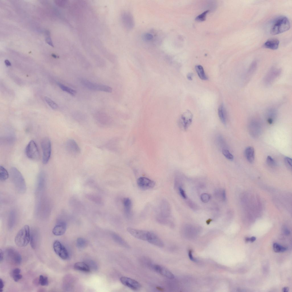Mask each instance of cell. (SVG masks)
I'll return each mask as SVG.
<instances>
[{
    "instance_id": "obj_51",
    "label": "cell",
    "mask_w": 292,
    "mask_h": 292,
    "mask_svg": "<svg viewBox=\"0 0 292 292\" xmlns=\"http://www.w3.org/2000/svg\"><path fill=\"white\" fill-rule=\"evenodd\" d=\"M5 65L7 66H11V65L10 62L8 60H5Z\"/></svg>"
},
{
    "instance_id": "obj_8",
    "label": "cell",
    "mask_w": 292,
    "mask_h": 292,
    "mask_svg": "<svg viewBox=\"0 0 292 292\" xmlns=\"http://www.w3.org/2000/svg\"><path fill=\"white\" fill-rule=\"evenodd\" d=\"M170 208L169 205L165 201H162L159 208V215L158 220L162 223H165L167 219L169 216Z\"/></svg>"
},
{
    "instance_id": "obj_46",
    "label": "cell",
    "mask_w": 292,
    "mask_h": 292,
    "mask_svg": "<svg viewBox=\"0 0 292 292\" xmlns=\"http://www.w3.org/2000/svg\"><path fill=\"white\" fill-rule=\"evenodd\" d=\"M4 286V283L3 280L0 279V291L2 292L3 291V288Z\"/></svg>"
},
{
    "instance_id": "obj_56",
    "label": "cell",
    "mask_w": 292,
    "mask_h": 292,
    "mask_svg": "<svg viewBox=\"0 0 292 292\" xmlns=\"http://www.w3.org/2000/svg\"><path fill=\"white\" fill-rule=\"evenodd\" d=\"M52 56L54 58H56L57 57L54 54H52Z\"/></svg>"
},
{
    "instance_id": "obj_48",
    "label": "cell",
    "mask_w": 292,
    "mask_h": 292,
    "mask_svg": "<svg viewBox=\"0 0 292 292\" xmlns=\"http://www.w3.org/2000/svg\"><path fill=\"white\" fill-rule=\"evenodd\" d=\"M4 258V253L3 251L0 249V262H1L3 260Z\"/></svg>"
},
{
    "instance_id": "obj_15",
    "label": "cell",
    "mask_w": 292,
    "mask_h": 292,
    "mask_svg": "<svg viewBox=\"0 0 292 292\" xmlns=\"http://www.w3.org/2000/svg\"><path fill=\"white\" fill-rule=\"evenodd\" d=\"M122 23L124 27L128 29H131L134 27V22L132 15L129 12H125L121 16Z\"/></svg>"
},
{
    "instance_id": "obj_41",
    "label": "cell",
    "mask_w": 292,
    "mask_h": 292,
    "mask_svg": "<svg viewBox=\"0 0 292 292\" xmlns=\"http://www.w3.org/2000/svg\"><path fill=\"white\" fill-rule=\"evenodd\" d=\"M143 38L146 41H150L153 38V36L150 33H147L143 35Z\"/></svg>"
},
{
    "instance_id": "obj_1",
    "label": "cell",
    "mask_w": 292,
    "mask_h": 292,
    "mask_svg": "<svg viewBox=\"0 0 292 292\" xmlns=\"http://www.w3.org/2000/svg\"><path fill=\"white\" fill-rule=\"evenodd\" d=\"M290 23L288 19L283 16L277 18L274 21L271 27L270 32L275 35L285 32L290 28Z\"/></svg>"
},
{
    "instance_id": "obj_30",
    "label": "cell",
    "mask_w": 292,
    "mask_h": 292,
    "mask_svg": "<svg viewBox=\"0 0 292 292\" xmlns=\"http://www.w3.org/2000/svg\"><path fill=\"white\" fill-rule=\"evenodd\" d=\"M15 214L14 212L12 211L10 214L8 220V227L9 229L13 226L15 221Z\"/></svg>"
},
{
    "instance_id": "obj_14",
    "label": "cell",
    "mask_w": 292,
    "mask_h": 292,
    "mask_svg": "<svg viewBox=\"0 0 292 292\" xmlns=\"http://www.w3.org/2000/svg\"><path fill=\"white\" fill-rule=\"evenodd\" d=\"M146 241L158 247H162L164 244L161 239L155 234L149 231L147 232Z\"/></svg>"
},
{
    "instance_id": "obj_52",
    "label": "cell",
    "mask_w": 292,
    "mask_h": 292,
    "mask_svg": "<svg viewBox=\"0 0 292 292\" xmlns=\"http://www.w3.org/2000/svg\"><path fill=\"white\" fill-rule=\"evenodd\" d=\"M250 241L251 242H254L256 240V238L254 236H252L249 238Z\"/></svg>"
},
{
    "instance_id": "obj_50",
    "label": "cell",
    "mask_w": 292,
    "mask_h": 292,
    "mask_svg": "<svg viewBox=\"0 0 292 292\" xmlns=\"http://www.w3.org/2000/svg\"><path fill=\"white\" fill-rule=\"evenodd\" d=\"M193 74L192 73H188L187 76V78L189 80H192Z\"/></svg>"
},
{
    "instance_id": "obj_16",
    "label": "cell",
    "mask_w": 292,
    "mask_h": 292,
    "mask_svg": "<svg viewBox=\"0 0 292 292\" xmlns=\"http://www.w3.org/2000/svg\"><path fill=\"white\" fill-rule=\"evenodd\" d=\"M127 232L133 236L138 239L146 241L147 231L134 229L130 227L127 228Z\"/></svg>"
},
{
    "instance_id": "obj_45",
    "label": "cell",
    "mask_w": 292,
    "mask_h": 292,
    "mask_svg": "<svg viewBox=\"0 0 292 292\" xmlns=\"http://www.w3.org/2000/svg\"><path fill=\"white\" fill-rule=\"evenodd\" d=\"M21 270L19 268H16L13 269L11 273V276L20 273Z\"/></svg>"
},
{
    "instance_id": "obj_19",
    "label": "cell",
    "mask_w": 292,
    "mask_h": 292,
    "mask_svg": "<svg viewBox=\"0 0 292 292\" xmlns=\"http://www.w3.org/2000/svg\"><path fill=\"white\" fill-rule=\"evenodd\" d=\"M66 147L67 150L71 153L78 154L80 153V149L76 141L74 139H70L66 143Z\"/></svg>"
},
{
    "instance_id": "obj_23",
    "label": "cell",
    "mask_w": 292,
    "mask_h": 292,
    "mask_svg": "<svg viewBox=\"0 0 292 292\" xmlns=\"http://www.w3.org/2000/svg\"><path fill=\"white\" fill-rule=\"evenodd\" d=\"M257 62L256 61L253 62L251 64L247 71L244 77L246 82H248L252 76L256 69Z\"/></svg>"
},
{
    "instance_id": "obj_3",
    "label": "cell",
    "mask_w": 292,
    "mask_h": 292,
    "mask_svg": "<svg viewBox=\"0 0 292 292\" xmlns=\"http://www.w3.org/2000/svg\"><path fill=\"white\" fill-rule=\"evenodd\" d=\"M30 231L29 226L25 225L18 232L15 239L16 244L19 247L26 246L30 240Z\"/></svg>"
},
{
    "instance_id": "obj_10",
    "label": "cell",
    "mask_w": 292,
    "mask_h": 292,
    "mask_svg": "<svg viewBox=\"0 0 292 292\" xmlns=\"http://www.w3.org/2000/svg\"><path fill=\"white\" fill-rule=\"evenodd\" d=\"M120 280L121 283L131 289L137 291L141 287V284L138 281L126 277H122Z\"/></svg>"
},
{
    "instance_id": "obj_33",
    "label": "cell",
    "mask_w": 292,
    "mask_h": 292,
    "mask_svg": "<svg viewBox=\"0 0 292 292\" xmlns=\"http://www.w3.org/2000/svg\"><path fill=\"white\" fill-rule=\"evenodd\" d=\"M38 283L42 286H47L48 285V281L47 277L40 275L38 279Z\"/></svg>"
},
{
    "instance_id": "obj_9",
    "label": "cell",
    "mask_w": 292,
    "mask_h": 292,
    "mask_svg": "<svg viewBox=\"0 0 292 292\" xmlns=\"http://www.w3.org/2000/svg\"><path fill=\"white\" fill-rule=\"evenodd\" d=\"M54 250L59 256L63 259H66L68 257V252L65 247L58 240L55 241L53 245Z\"/></svg>"
},
{
    "instance_id": "obj_26",
    "label": "cell",
    "mask_w": 292,
    "mask_h": 292,
    "mask_svg": "<svg viewBox=\"0 0 292 292\" xmlns=\"http://www.w3.org/2000/svg\"><path fill=\"white\" fill-rule=\"evenodd\" d=\"M226 110L224 105L221 104L218 110V113L219 118L221 122L224 124L226 123L227 116Z\"/></svg>"
},
{
    "instance_id": "obj_53",
    "label": "cell",
    "mask_w": 292,
    "mask_h": 292,
    "mask_svg": "<svg viewBox=\"0 0 292 292\" xmlns=\"http://www.w3.org/2000/svg\"><path fill=\"white\" fill-rule=\"evenodd\" d=\"M289 289L288 287H285L283 288L282 289V291L284 292H287L288 291Z\"/></svg>"
},
{
    "instance_id": "obj_17",
    "label": "cell",
    "mask_w": 292,
    "mask_h": 292,
    "mask_svg": "<svg viewBox=\"0 0 292 292\" xmlns=\"http://www.w3.org/2000/svg\"><path fill=\"white\" fill-rule=\"evenodd\" d=\"M152 267L155 271L164 277L170 279L174 278L173 274L170 271L161 265L155 264Z\"/></svg>"
},
{
    "instance_id": "obj_21",
    "label": "cell",
    "mask_w": 292,
    "mask_h": 292,
    "mask_svg": "<svg viewBox=\"0 0 292 292\" xmlns=\"http://www.w3.org/2000/svg\"><path fill=\"white\" fill-rule=\"evenodd\" d=\"M245 156L247 161L250 163L254 162L255 159V150L253 147L249 146L244 150Z\"/></svg>"
},
{
    "instance_id": "obj_7",
    "label": "cell",
    "mask_w": 292,
    "mask_h": 292,
    "mask_svg": "<svg viewBox=\"0 0 292 292\" xmlns=\"http://www.w3.org/2000/svg\"><path fill=\"white\" fill-rule=\"evenodd\" d=\"M281 72L280 69L273 67L268 72L263 79V82L266 86L271 84L280 75Z\"/></svg>"
},
{
    "instance_id": "obj_29",
    "label": "cell",
    "mask_w": 292,
    "mask_h": 292,
    "mask_svg": "<svg viewBox=\"0 0 292 292\" xmlns=\"http://www.w3.org/2000/svg\"><path fill=\"white\" fill-rule=\"evenodd\" d=\"M9 176V173L6 169L3 166H0V180L4 181L7 179Z\"/></svg>"
},
{
    "instance_id": "obj_6",
    "label": "cell",
    "mask_w": 292,
    "mask_h": 292,
    "mask_svg": "<svg viewBox=\"0 0 292 292\" xmlns=\"http://www.w3.org/2000/svg\"><path fill=\"white\" fill-rule=\"evenodd\" d=\"M7 259L12 264L18 265L20 264L22 257L20 254L14 249L9 248L6 250Z\"/></svg>"
},
{
    "instance_id": "obj_4",
    "label": "cell",
    "mask_w": 292,
    "mask_h": 292,
    "mask_svg": "<svg viewBox=\"0 0 292 292\" xmlns=\"http://www.w3.org/2000/svg\"><path fill=\"white\" fill-rule=\"evenodd\" d=\"M42 152V162L46 164L48 162L51 153V144L50 139L47 137L44 138L41 143Z\"/></svg>"
},
{
    "instance_id": "obj_22",
    "label": "cell",
    "mask_w": 292,
    "mask_h": 292,
    "mask_svg": "<svg viewBox=\"0 0 292 292\" xmlns=\"http://www.w3.org/2000/svg\"><path fill=\"white\" fill-rule=\"evenodd\" d=\"M39 236L38 232L35 231H30V242L31 247L35 249L38 245Z\"/></svg>"
},
{
    "instance_id": "obj_44",
    "label": "cell",
    "mask_w": 292,
    "mask_h": 292,
    "mask_svg": "<svg viewBox=\"0 0 292 292\" xmlns=\"http://www.w3.org/2000/svg\"><path fill=\"white\" fill-rule=\"evenodd\" d=\"M179 190L180 193L182 197L186 199V196L184 190L181 187H180L179 188Z\"/></svg>"
},
{
    "instance_id": "obj_31",
    "label": "cell",
    "mask_w": 292,
    "mask_h": 292,
    "mask_svg": "<svg viewBox=\"0 0 292 292\" xmlns=\"http://www.w3.org/2000/svg\"><path fill=\"white\" fill-rule=\"evenodd\" d=\"M58 84L60 88L63 91L67 92L72 96H74L76 94V92L74 90H73L72 89L60 83H58Z\"/></svg>"
},
{
    "instance_id": "obj_42",
    "label": "cell",
    "mask_w": 292,
    "mask_h": 292,
    "mask_svg": "<svg viewBox=\"0 0 292 292\" xmlns=\"http://www.w3.org/2000/svg\"><path fill=\"white\" fill-rule=\"evenodd\" d=\"M15 282H17L22 277V275L20 273L11 276Z\"/></svg>"
},
{
    "instance_id": "obj_39",
    "label": "cell",
    "mask_w": 292,
    "mask_h": 292,
    "mask_svg": "<svg viewBox=\"0 0 292 292\" xmlns=\"http://www.w3.org/2000/svg\"><path fill=\"white\" fill-rule=\"evenodd\" d=\"M284 161L286 166L289 168L291 169L292 159L289 157H286L284 158Z\"/></svg>"
},
{
    "instance_id": "obj_11",
    "label": "cell",
    "mask_w": 292,
    "mask_h": 292,
    "mask_svg": "<svg viewBox=\"0 0 292 292\" xmlns=\"http://www.w3.org/2000/svg\"><path fill=\"white\" fill-rule=\"evenodd\" d=\"M83 84L88 88L92 90H100L107 92H111L112 88L109 86L93 83L88 80L82 81Z\"/></svg>"
},
{
    "instance_id": "obj_28",
    "label": "cell",
    "mask_w": 292,
    "mask_h": 292,
    "mask_svg": "<svg viewBox=\"0 0 292 292\" xmlns=\"http://www.w3.org/2000/svg\"><path fill=\"white\" fill-rule=\"evenodd\" d=\"M195 70L199 77L203 80H206L208 77L206 76L203 67L201 65H198L195 67Z\"/></svg>"
},
{
    "instance_id": "obj_27",
    "label": "cell",
    "mask_w": 292,
    "mask_h": 292,
    "mask_svg": "<svg viewBox=\"0 0 292 292\" xmlns=\"http://www.w3.org/2000/svg\"><path fill=\"white\" fill-rule=\"evenodd\" d=\"M75 269L85 272H89L90 268L89 266L86 263L83 262H78L74 265Z\"/></svg>"
},
{
    "instance_id": "obj_54",
    "label": "cell",
    "mask_w": 292,
    "mask_h": 292,
    "mask_svg": "<svg viewBox=\"0 0 292 292\" xmlns=\"http://www.w3.org/2000/svg\"><path fill=\"white\" fill-rule=\"evenodd\" d=\"M285 233L287 235L289 234L290 233V231L287 229H285L284 230Z\"/></svg>"
},
{
    "instance_id": "obj_20",
    "label": "cell",
    "mask_w": 292,
    "mask_h": 292,
    "mask_svg": "<svg viewBox=\"0 0 292 292\" xmlns=\"http://www.w3.org/2000/svg\"><path fill=\"white\" fill-rule=\"evenodd\" d=\"M279 41L276 38H271L266 41L263 45L264 48L275 50L279 47Z\"/></svg>"
},
{
    "instance_id": "obj_18",
    "label": "cell",
    "mask_w": 292,
    "mask_h": 292,
    "mask_svg": "<svg viewBox=\"0 0 292 292\" xmlns=\"http://www.w3.org/2000/svg\"><path fill=\"white\" fill-rule=\"evenodd\" d=\"M66 229V222L60 220L54 226L52 232L54 235L60 236L65 233Z\"/></svg>"
},
{
    "instance_id": "obj_34",
    "label": "cell",
    "mask_w": 292,
    "mask_h": 292,
    "mask_svg": "<svg viewBox=\"0 0 292 292\" xmlns=\"http://www.w3.org/2000/svg\"><path fill=\"white\" fill-rule=\"evenodd\" d=\"M44 99L49 106L53 109H56L58 108V105L50 98L45 97Z\"/></svg>"
},
{
    "instance_id": "obj_43",
    "label": "cell",
    "mask_w": 292,
    "mask_h": 292,
    "mask_svg": "<svg viewBox=\"0 0 292 292\" xmlns=\"http://www.w3.org/2000/svg\"><path fill=\"white\" fill-rule=\"evenodd\" d=\"M47 36L46 38V41L47 43L50 46L54 47V45L51 38L49 36V35H46Z\"/></svg>"
},
{
    "instance_id": "obj_38",
    "label": "cell",
    "mask_w": 292,
    "mask_h": 292,
    "mask_svg": "<svg viewBox=\"0 0 292 292\" xmlns=\"http://www.w3.org/2000/svg\"><path fill=\"white\" fill-rule=\"evenodd\" d=\"M86 242L85 240L82 238H78L77 241V246L79 248H83L86 245Z\"/></svg>"
},
{
    "instance_id": "obj_12",
    "label": "cell",
    "mask_w": 292,
    "mask_h": 292,
    "mask_svg": "<svg viewBox=\"0 0 292 292\" xmlns=\"http://www.w3.org/2000/svg\"><path fill=\"white\" fill-rule=\"evenodd\" d=\"M193 117L192 114L188 110L186 111L181 115L180 122L185 130H186L191 124Z\"/></svg>"
},
{
    "instance_id": "obj_24",
    "label": "cell",
    "mask_w": 292,
    "mask_h": 292,
    "mask_svg": "<svg viewBox=\"0 0 292 292\" xmlns=\"http://www.w3.org/2000/svg\"><path fill=\"white\" fill-rule=\"evenodd\" d=\"M277 114V111L274 108H269L266 113L267 121L269 124H272Z\"/></svg>"
},
{
    "instance_id": "obj_37",
    "label": "cell",
    "mask_w": 292,
    "mask_h": 292,
    "mask_svg": "<svg viewBox=\"0 0 292 292\" xmlns=\"http://www.w3.org/2000/svg\"><path fill=\"white\" fill-rule=\"evenodd\" d=\"M266 162L269 166L275 167L277 165L275 161L270 156H268L266 158Z\"/></svg>"
},
{
    "instance_id": "obj_13",
    "label": "cell",
    "mask_w": 292,
    "mask_h": 292,
    "mask_svg": "<svg viewBox=\"0 0 292 292\" xmlns=\"http://www.w3.org/2000/svg\"><path fill=\"white\" fill-rule=\"evenodd\" d=\"M137 184L139 188L143 190L152 188L155 184V183L153 181L145 177L139 178L137 180Z\"/></svg>"
},
{
    "instance_id": "obj_5",
    "label": "cell",
    "mask_w": 292,
    "mask_h": 292,
    "mask_svg": "<svg viewBox=\"0 0 292 292\" xmlns=\"http://www.w3.org/2000/svg\"><path fill=\"white\" fill-rule=\"evenodd\" d=\"M25 153L27 157L32 160H38L40 157L38 147L35 142L33 140L30 141L27 145Z\"/></svg>"
},
{
    "instance_id": "obj_25",
    "label": "cell",
    "mask_w": 292,
    "mask_h": 292,
    "mask_svg": "<svg viewBox=\"0 0 292 292\" xmlns=\"http://www.w3.org/2000/svg\"><path fill=\"white\" fill-rule=\"evenodd\" d=\"M123 202L125 212L127 216H129L131 214V201L128 198H123Z\"/></svg>"
},
{
    "instance_id": "obj_40",
    "label": "cell",
    "mask_w": 292,
    "mask_h": 292,
    "mask_svg": "<svg viewBox=\"0 0 292 292\" xmlns=\"http://www.w3.org/2000/svg\"><path fill=\"white\" fill-rule=\"evenodd\" d=\"M210 198V195L207 193H203L201 196V200L204 202H208Z\"/></svg>"
},
{
    "instance_id": "obj_2",
    "label": "cell",
    "mask_w": 292,
    "mask_h": 292,
    "mask_svg": "<svg viewBox=\"0 0 292 292\" xmlns=\"http://www.w3.org/2000/svg\"><path fill=\"white\" fill-rule=\"evenodd\" d=\"M11 179L16 191L23 193L25 192L26 185L25 182L20 172L15 167H12L10 170Z\"/></svg>"
},
{
    "instance_id": "obj_32",
    "label": "cell",
    "mask_w": 292,
    "mask_h": 292,
    "mask_svg": "<svg viewBox=\"0 0 292 292\" xmlns=\"http://www.w3.org/2000/svg\"><path fill=\"white\" fill-rule=\"evenodd\" d=\"M274 251L277 253L285 252L286 250V248L282 246L277 243H274L273 245Z\"/></svg>"
},
{
    "instance_id": "obj_55",
    "label": "cell",
    "mask_w": 292,
    "mask_h": 292,
    "mask_svg": "<svg viewBox=\"0 0 292 292\" xmlns=\"http://www.w3.org/2000/svg\"><path fill=\"white\" fill-rule=\"evenodd\" d=\"M245 241L246 242H248L250 241L249 238H245Z\"/></svg>"
},
{
    "instance_id": "obj_35",
    "label": "cell",
    "mask_w": 292,
    "mask_h": 292,
    "mask_svg": "<svg viewBox=\"0 0 292 292\" xmlns=\"http://www.w3.org/2000/svg\"><path fill=\"white\" fill-rule=\"evenodd\" d=\"M209 11V10H206L197 16L195 18V20L198 21H203L206 19V15Z\"/></svg>"
},
{
    "instance_id": "obj_36",
    "label": "cell",
    "mask_w": 292,
    "mask_h": 292,
    "mask_svg": "<svg viewBox=\"0 0 292 292\" xmlns=\"http://www.w3.org/2000/svg\"><path fill=\"white\" fill-rule=\"evenodd\" d=\"M222 153L225 157L228 159L232 161L234 159V156L227 149H223L222 150Z\"/></svg>"
},
{
    "instance_id": "obj_47",
    "label": "cell",
    "mask_w": 292,
    "mask_h": 292,
    "mask_svg": "<svg viewBox=\"0 0 292 292\" xmlns=\"http://www.w3.org/2000/svg\"><path fill=\"white\" fill-rule=\"evenodd\" d=\"M188 255L190 259L193 261H196V259L194 258L192 256V251L191 250H190L188 252Z\"/></svg>"
},
{
    "instance_id": "obj_49",
    "label": "cell",
    "mask_w": 292,
    "mask_h": 292,
    "mask_svg": "<svg viewBox=\"0 0 292 292\" xmlns=\"http://www.w3.org/2000/svg\"><path fill=\"white\" fill-rule=\"evenodd\" d=\"M221 195H222V199L223 200H225L226 199V193L225 190H222Z\"/></svg>"
}]
</instances>
